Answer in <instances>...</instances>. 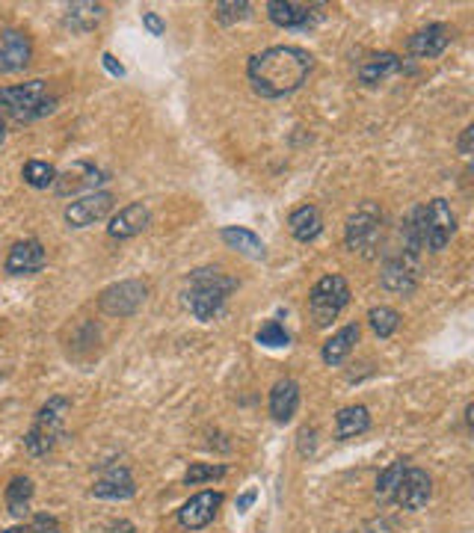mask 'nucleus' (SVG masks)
<instances>
[{"label":"nucleus","instance_id":"f257e3e1","mask_svg":"<svg viewBox=\"0 0 474 533\" xmlns=\"http://www.w3.org/2000/svg\"><path fill=\"white\" fill-rule=\"evenodd\" d=\"M311 68H314V57L306 47L273 45L267 51L249 57L247 78L252 83L255 95H261L267 101H276V99H285V95H294L309 80Z\"/></svg>","mask_w":474,"mask_h":533},{"label":"nucleus","instance_id":"f03ea898","mask_svg":"<svg viewBox=\"0 0 474 533\" xmlns=\"http://www.w3.org/2000/svg\"><path fill=\"white\" fill-rule=\"evenodd\" d=\"M187 308L193 311V318L208 323L214 320L216 314L226 308V299L228 294L237 287V282L232 276H226L223 270L216 266H199L193 270L187 278Z\"/></svg>","mask_w":474,"mask_h":533},{"label":"nucleus","instance_id":"7ed1b4c3","mask_svg":"<svg viewBox=\"0 0 474 533\" xmlns=\"http://www.w3.org/2000/svg\"><path fill=\"white\" fill-rule=\"evenodd\" d=\"M0 110L9 113L16 122H36L57 110V99L47 95L45 80H27L0 89Z\"/></svg>","mask_w":474,"mask_h":533},{"label":"nucleus","instance_id":"20e7f679","mask_svg":"<svg viewBox=\"0 0 474 533\" xmlns=\"http://www.w3.org/2000/svg\"><path fill=\"white\" fill-rule=\"evenodd\" d=\"M68 409L71 403L66 397H51L39 412H36L33 427L24 435V447H27L30 456H45L59 444V439L66 435L63 421L68 415Z\"/></svg>","mask_w":474,"mask_h":533},{"label":"nucleus","instance_id":"39448f33","mask_svg":"<svg viewBox=\"0 0 474 533\" xmlns=\"http://www.w3.org/2000/svg\"><path fill=\"white\" fill-rule=\"evenodd\" d=\"M350 302V285L344 276L338 273H330L323 276L318 285H314L309 290V314L318 329H323V326H330L338 314H342L347 308Z\"/></svg>","mask_w":474,"mask_h":533},{"label":"nucleus","instance_id":"423d86ee","mask_svg":"<svg viewBox=\"0 0 474 533\" xmlns=\"http://www.w3.org/2000/svg\"><path fill=\"white\" fill-rule=\"evenodd\" d=\"M383 235V214L374 202H362L359 208L350 214V220L344 225V244L350 252H359V256L371 258L376 244H380Z\"/></svg>","mask_w":474,"mask_h":533},{"label":"nucleus","instance_id":"0eeeda50","mask_svg":"<svg viewBox=\"0 0 474 533\" xmlns=\"http://www.w3.org/2000/svg\"><path fill=\"white\" fill-rule=\"evenodd\" d=\"M145 297H149V287L140 278H125V282H116L101 290L99 308L107 318H131V314H137L142 308Z\"/></svg>","mask_w":474,"mask_h":533},{"label":"nucleus","instance_id":"6e6552de","mask_svg":"<svg viewBox=\"0 0 474 533\" xmlns=\"http://www.w3.org/2000/svg\"><path fill=\"white\" fill-rule=\"evenodd\" d=\"M418 278H421V264H418V252H409V249H400L397 256H392L383 264V273H380V285L392 294H404L409 297L412 290L418 287Z\"/></svg>","mask_w":474,"mask_h":533},{"label":"nucleus","instance_id":"1a4fd4ad","mask_svg":"<svg viewBox=\"0 0 474 533\" xmlns=\"http://www.w3.org/2000/svg\"><path fill=\"white\" fill-rule=\"evenodd\" d=\"M326 4H294V0H270L267 4V16L276 27L285 30H311L321 24Z\"/></svg>","mask_w":474,"mask_h":533},{"label":"nucleus","instance_id":"9d476101","mask_svg":"<svg viewBox=\"0 0 474 533\" xmlns=\"http://www.w3.org/2000/svg\"><path fill=\"white\" fill-rule=\"evenodd\" d=\"M107 181V172L99 169L95 163H87V161H78L71 163L66 172H57V181H54V193L57 196H78V193H95V187L104 184Z\"/></svg>","mask_w":474,"mask_h":533},{"label":"nucleus","instance_id":"9b49d317","mask_svg":"<svg viewBox=\"0 0 474 533\" xmlns=\"http://www.w3.org/2000/svg\"><path fill=\"white\" fill-rule=\"evenodd\" d=\"M111 211H113V193L95 190V193H87V196L66 204L63 216H66L68 228H87V225H95L99 220H104Z\"/></svg>","mask_w":474,"mask_h":533},{"label":"nucleus","instance_id":"f8f14e48","mask_svg":"<svg viewBox=\"0 0 474 533\" xmlns=\"http://www.w3.org/2000/svg\"><path fill=\"white\" fill-rule=\"evenodd\" d=\"M430 498H433V477L424 468L409 465L397 483L392 501L404 507V510H421V507H427Z\"/></svg>","mask_w":474,"mask_h":533},{"label":"nucleus","instance_id":"ddd939ff","mask_svg":"<svg viewBox=\"0 0 474 533\" xmlns=\"http://www.w3.org/2000/svg\"><path fill=\"white\" fill-rule=\"evenodd\" d=\"M220 507H223V492L208 489V492L193 495V498L178 510V525L187 528V530L208 528L216 518V513H220Z\"/></svg>","mask_w":474,"mask_h":533},{"label":"nucleus","instance_id":"4468645a","mask_svg":"<svg viewBox=\"0 0 474 533\" xmlns=\"http://www.w3.org/2000/svg\"><path fill=\"white\" fill-rule=\"evenodd\" d=\"M454 42V27H448V24H427V27H421L418 33L409 36V54L416 59H436L448 51V45Z\"/></svg>","mask_w":474,"mask_h":533},{"label":"nucleus","instance_id":"2eb2a0df","mask_svg":"<svg viewBox=\"0 0 474 533\" xmlns=\"http://www.w3.org/2000/svg\"><path fill=\"white\" fill-rule=\"evenodd\" d=\"M45 264H47V252L42 246V240L30 237V240H18V244L9 249L4 270L9 276H36Z\"/></svg>","mask_w":474,"mask_h":533},{"label":"nucleus","instance_id":"dca6fc26","mask_svg":"<svg viewBox=\"0 0 474 533\" xmlns=\"http://www.w3.org/2000/svg\"><path fill=\"white\" fill-rule=\"evenodd\" d=\"M33 42L27 33L21 30H4L0 33V71L12 75V71H24L30 66Z\"/></svg>","mask_w":474,"mask_h":533},{"label":"nucleus","instance_id":"f3484780","mask_svg":"<svg viewBox=\"0 0 474 533\" xmlns=\"http://www.w3.org/2000/svg\"><path fill=\"white\" fill-rule=\"evenodd\" d=\"M92 495L101 501H128L137 495V483H133L131 471L125 465H111L99 480H95Z\"/></svg>","mask_w":474,"mask_h":533},{"label":"nucleus","instance_id":"a211bd4d","mask_svg":"<svg viewBox=\"0 0 474 533\" xmlns=\"http://www.w3.org/2000/svg\"><path fill=\"white\" fill-rule=\"evenodd\" d=\"M149 225H152V211L145 208L142 202H131L119 214H113L111 225H107V235L116 240H131V237L142 235Z\"/></svg>","mask_w":474,"mask_h":533},{"label":"nucleus","instance_id":"6ab92c4d","mask_svg":"<svg viewBox=\"0 0 474 533\" xmlns=\"http://www.w3.org/2000/svg\"><path fill=\"white\" fill-rule=\"evenodd\" d=\"M400 68H404V59H400L397 54H392V51L374 54L359 66V83L362 87H380V83H385L388 78H395Z\"/></svg>","mask_w":474,"mask_h":533},{"label":"nucleus","instance_id":"aec40b11","mask_svg":"<svg viewBox=\"0 0 474 533\" xmlns=\"http://www.w3.org/2000/svg\"><path fill=\"white\" fill-rule=\"evenodd\" d=\"M300 409V385L297 380H279L270 392V415L276 423H288Z\"/></svg>","mask_w":474,"mask_h":533},{"label":"nucleus","instance_id":"412c9836","mask_svg":"<svg viewBox=\"0 0 474 533\" xmlns=\"http://www.w3.org/2000/svg\"><path fill=\"white\" fill-rule=\"evenodd\" d=\"M220 237H223V244L228 249H235V252H240V256H247L252 261H264V256H267L264 240L255 232H249V228H243V225H226L220 232Z\"/></svg>","mask_w":474,"mask_h":533},{"label":"nucleus","instance_id":"4be33fe9","mask_svg":"<svg viewBox=\"0 0 474 533\" xmlns=\"http://www.w3.org/2000/svg\"><path fill=\"white\" fill-rule=\"evenodd\" d=\"M288 228H290V235H294V240H300V244H309V240L321 237L323 216H321L318 208H314V204H300V208L288 216Z\"/></svg>","mask_w":474,"mask_h":533},{"label":"nucleus","instance_id":"5701e85b","mask_svg":"<svg viewBox=\"0 0 474 533\" xmlns=\"http://www.w3.org/2000/svg\"><path fill=\"white\" fill-rule=\"evenodd\" d=\"M356 341H359V326H356V323H350V326H344V329H338V332L330 338V341L323 344V350H321L323 365L338 368L350 353H353Z\"/></svg>","mask_w":474,"mask_h":533},{"label":"nucleus","instance_id":"b1692460","mask_svg":"<svg viewBox=\"0 0 474 533\" xmlns=\"http://www.w3.org/2000/svg\"><path fill=\"white\" fill-rule=\"evenodd\" d=\"M371 430V412L368 406H344L335 415V439H356V435Z\"/></svg>","mask_w":474,"mask_h":533},{"label":"nucleus","instance_id":"393cba45","mask_svg":"<svg viewBox=\"0 0 474 533\" xmlns=\"http://www.w3.org/2000/svg\"><path fill=\"white\" fill-rule=\"evenodd\" d=\"M33 480L30 477H12L9 480V486L4 492V498H6V510L12 518H27L30 516V504H33Z\"/></svg>","mask_w":474,"mask_h":533},{"label":"nucleus","instance_id":"a878e982","mask_svg":"<svg viewBox=\"0 0 474 533\" xmlns=\"http://www.w3.org/2000/svg\"><path fill=\"white\" fill-rule=\"evenodd\" d=\"M104 6L101 4H71L66 9V27L71 33H90L104 21Z\"/></svg>","mask_w":474,"mask_h":533},{"label":"nucleus","instance_id":"bb28decb","mask_svg":"<svg viewBox=\"0 0 474 533\" xmlns=\"http://www.w3.org/2000/svg\"><path fill=\"white\" fill-rule=\"evenodd\" d=\"M21 178H24V184H30L33 190H47V187H54L57 169L45 161H27L21 169Z\"/></svg>","mask_w":474,"mask_h":533},{"label":"nucleus","instance_id":"cd10ccee","mask_svg":"<svg viewBox=\"0 0 474 533\" xmlns=\"http://www.w3.org/2000/svg\"><path fill=\"white\" fill-rule=\"evenodd\" d=\"M409 468V459H395L392 465H388L380 477H376V498L380 501H392L395 498V489H397V483L400 477H404V471Z\"/></svg>","mask_w":474,"mask_h":533},{"label":"nucleus","instance_id":"c85d7f7f","mask_svg":"<svg viewBox=\"0 0 474 533\" xmlns=\"http://www.w3.org/2000/svg\"><path fill=\"white\" fill-rule=\"evenodd\" d=\"M252 16V4L247 0H220V4H214V18L226 24V27H232L237 21H247Z\"/></svg>","mask_w":474,"mask_h":533},{"label":"nucleus","instance_id":"c756f323","mask_svg":"<svg viewBox=\"0 0 474 533\" xmlns=\"http://www.w3.org/2000/svg\"><path fill=\"white\" fill-rule=\"evenodd\" d=\"M368 323H371L374 335L392 338L397 332V326H400V314L395 308H388V306H376V308L368 311Z\"/></svg>","mask_w":474,"mask_h":533},{"label":"nucleus","instance_id":"7c9ffc66","mask_svg":"<svg viewBox=\"0 0 474 533\" xmlns=\"http://www.w3.org/2000/svg\"><path fill=\"white\" fill-rule=\"evenodd\" d=\"M228 475L226 465H211V463H193L184 471V486H199V483H211Z\"/></svg>","mask_w":474,"mask_h":533},{"label":"nucleus","instance_id":"2f4dec72","mask_svg":"<svg viewBox=\"0 0 474 533\" xmlns=\"http://www.w3.org/2000/svg\"><path fill=\"white\" fill-rule=\"evenodd\" d=\"M255 341L261 347H270V350H279V347H288L290 344V335L285 332V326L279 320H267L261 323V329L255 332Z\"/></svg>","mask_w":474,"mask_h":533},{"label":"nucleus","instance_id":"473e14b6","mask_svg":"<svg viewBox=\"0 0 474 533\" xmlns=\"http://www.w3.org/2000/svg\"><path fill=\"white\" fill-rule=\"evenodd\" d=\"M24 530L27 533H63L59 530V522L54 516H47V513H39V516H33L30 518V525H24Z\"/></svg>","mask_w":474,"mask_h":533},{"label":"nucleus","instance_id":"72a5a7b5","mask_svg":"<svg viewBox=\"0 0 474 533\" xmlns=\"http://www.w3.org/2000/svg\"><path fill=\"white\" fill-rule=\"evenodd\" d=\"M142 24H145V27H149V33H152V36H163V33H166L163 18L157 16V12H152V9H145V12H142Z\"/></svg>","mask_w":474,"mask_h":533},{"label":"nucleus","instance_id":"f704fd0d","mask_svg":"<svg viewBox=\"0 0 474 533\" xmlns=\"http://www.w3.org/2000/svg\"><path fill=\"white\" fill-rule=\"evenodd\" d=\"M101 63H104V68H107V71H111V75L125 78V66L116 63V57H113V54H104V57H101Z\"/></svg>","mask_w":474,"mask_h":533},{"label":"nucleus","instance_id":"c9c22d12","mask_svg":"<svg viewBox=\"0 0 474 533\" xmlns=\"http://www.w3.org/2000/svg\"><path fill=\"white\" fill-rule=\"evenodd\" d=\"M255 498H258V489H249V492H243L240 498H237V510H240V513H247L249 507L255 504Z\"/></svg>","mask_w":474,"mask_h":533},{"label":"nucleus","instance_id":"e433bc0d","mask_svg":"<svg viewBox=\"0 0 474 533\" xmlns=\"http://www.w3.org/2000/svg\"><path fill=\"white\" fill-rule=\"evenodd\" d=\"M471 137H474V128L469 125V128L463 131V137H459V154H463V157L471 154Z\"/></svg>","mask_w":474,"mask_h":533},{"label":"nucleus","instance_id":"4c0bfd02","mask_svg":"<svg viewBox=\"0 0 474 533\" xmlns=\"http://www.w3.org/2000/svg\"><path fill=\"white\" fill-rule=\"evenodd\" d=\"M471 412H474V406L469 403V406H466V423H469V430H471Z\"/></svg>","mask_w":474,"mask_h":533},{"label":"nucleus","instance_id":"58836bf2","mask_svg":"<svg viewBox=\"0 0 474 533\" xmlns=\"http://www.w3.org/2000/svg\"><path fill=\"white\" fill-rule=\"evenodd\" d=\"M4 142H6V125L0 122V145H4Z\"/></svg>","mask_w":474,"mask_h":533},{"label":"nucleus","instance_id":"ea45409f","mask_svg":"<svg viewBox=\"0 0 474 533\" xmlns=\"http://www.w3.org/2000/svg\"><path fill=\"white\" fill-rule=\"evenodd\" d=\"M0 533H27L24 528H9V530H0Z\"/></svg>","mask_w":474,"mask_h":533}]
</instances>
